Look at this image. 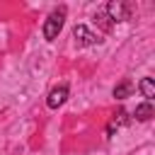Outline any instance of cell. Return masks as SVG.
Instances as JSON below:
<instances>
[{"label":"cell","instance_id":"6da1fadb","mask_svg":"<svg viewBox=\"0 0 155 155\" xmlns=\"http://www.w3.org/2000/svg\"><path fill=\"white\" fill-rule=\"evenodd\" d=\"M63 19H65V7H58V10H53V12L46 17V22H44V39H46V41H53V39L61 34Z\"/></svg>","mask_w":155,"mask_h":155},{"label":"cell","instance_id":"7a4b0ae2","mask_svg":"<svg viewBox=\"0 0 155 155\" xmlns=\"http://www.w3.org/2000/svg\"><path fill=\"white\" fill-rule=\"evenodd\" d=\"M104 12H107V17L111 19V24H116V22H126V19L131 17V5L124 2V0H111V2L104 7Z\"/></svg>","mask_w":155,"mask_h":155},{"label":"cell","instance_id":"3957f363","mask_svg":"<svg viewBox=\"0 0 155 155\" xmlns=\"http://www.w3.org/2000/svg\"><path fill=\"white\" fill-rule=\"evenodd\" d=\"M73 36H75V44H78V46H94V44L102 41V39H99L90 27H85V24H78V27L73 29Z\"/></svg>","mask_w":155,"mask_h":155},{"label":"cell","instance_id":"277c9868","mask_svg":"<svg viewBox=\"0 0 155 155\" xmlns=\"http://www.w3.org/2000/svg\"><path fill=\"white\" fill-rule=\"evenodd\" d=\"M65 99H68V85H58V87H53V90H51V94H48L46 104H48V109H58Z\"/></svg>","mask_w":155,"mask_h":155},{"label":"cell","instance_id":"5b68a950","mask_svg":"<svg viewBox=\"0 0 155 155\" xmlns=\"http://www.w3.org/2000/svg\"><path fill=\"white\" fill-rule=\"evenodd\" d=\"M138 90H140V94L145 97V102H150V99L155 97V82H153L150 78H143V80L138 82Z\"/></svg>","mask_w":155,"mask_h":155},{"label":"cell","instance_id":"8992f818","mask_svg":"<svg viewBox=\"0 0 155 155\" xmlns=\"http://www.w3.org/2000/svg\"><path fill=\"white\" fill-rule=\"evenodd\" d=\"M153 114H155V109H153V104L150 102H143V104H138L136 107V119L138 121H148V119H153Z\"/></svg>","mask_w":155,"mask_h":155},{"label":"cell","instance_id":"52a82bcc","mask_svg":"<svg viewBox=\"0 0 155 155\" xmlns=\"http://www.w3.org/2000/svg\"><path fill=\"white\" fill-rule=\"evenodd\" d=\"M131 92H133V82L131 80H124V82H119L114 87V97L116 99H126V97H131Z\"/></svg>","mask_w":155,"mask_h":155},{"label":"cell","instance_id":"ba28073f","mask_svg":"<svg viewBox=\"0 0 155 155\" xmlns=\"http://www.w3.org/2000/svg\"><path fill=\"white\" fill-rule=\"evenodd\" d=\"M94 22H97V24H99V27H102L104 31H109V29L114 27V24H111V19L107 17V12H104V10H99V12L94 15Z\"/></svg>","mask_w":155,"mask_h":155},{"label":"cell","instance_id":"9c48e42d","mask_svg":"<svg viewBox=\"0 0 155 155\" xmlns=\"http://www.w3.org/2000/svg\"><path fill=\"white\" fill-rule=\"evenodd\" d=\"M111 124H114L116 128H119L121 124H128V114H126L124 109H121V111H116V114H114V121H111Z\"/></svg>","mask_w":155,"mask_h":155}]
</instances>
